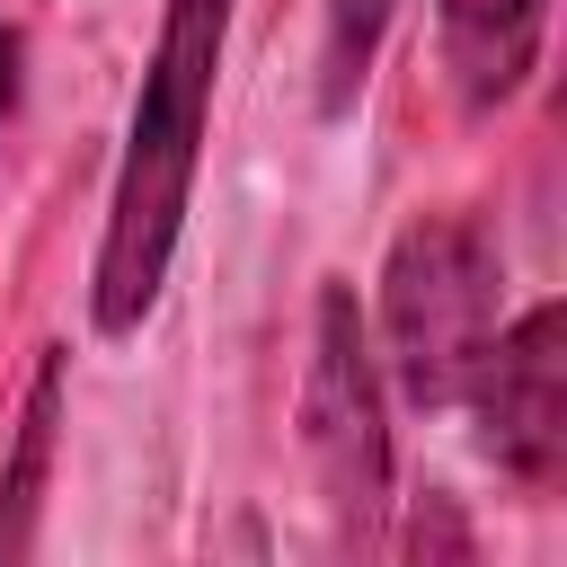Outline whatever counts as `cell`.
<instances>
[{"mask_svg":"<svg viewBox=\"0 0 567 567\" xmlns=\"http://www.w3.org/2000/svg\"><path fill=\"white\" fill-rule=\"evenodd\" d=\"M558 301H532L514 328H496L478 381L461 408H478V443L523 487H549L567 461V354H558Z\"/></svg>","mask_w":567,"mask_h":567,"instance_id":"277c9868","label":"cell"},{"mask_svg":"<svg viewBox=\"0 0 567 567\" xmlns=\"http://www.w3.org/2000/svg\"><path fill=\"white\" fill-rule=\"evenodd\" d=\"M408 549H416V558H425V549H452V558H461V549H470V540H461V523H452V514H443V505H434V523H425V514H416V532H408Z\"/></svg>","mask_w":567,"mask_h":567,"instance_id":"ba28073f","label":"cell"},{"mask_svg":"<svg viewBox=\"0 0 567 567\" xmlns=\"http://www.w3.org/2000/svg\"><path fill=\"white\" fill-rule=\"evenodd\" d=\"M221 35H230V0H168V18H159V53H151L133 124H124V168H115L106 239H97V275H89V319L106 337H133L168 284L195 159H204L213 80H221Z\"/></svg>","mask_w":567,"mask_h":567,"instance_id":"6da1fadb","label":"cell"},{"mask_svg":"<svg viewBox=\"0 0 567 567\" xmlns=\"http://www.w3.org/2000/svg\"><path fill=\"white\" fill-rule=\"evenodd\" d=\"M9 97H18V35L0 27V115H9Z\"/></svg>","mask_w":567,"mask_h":567,"instance_id":"9c48e42d","label":"cell"},{"mask_svg":"<svg viewBox=\"0 0 567 567\" xmlns=\"http://www.w3.org/2000/svg\"><path fill=\"white\" fill-rule=\"evenodd\" d=\"M549 0H443V71L470 115L505 106L540 62Z\"/></svg>","mask_w":567,"mask_h":567,"instance_id":"5b68a950","label":"cell"},{"mask_svg":"<svg viewBox=\"0 0 567 567\" xmlns=\"http://www.w3.org/2000/svg\"><path fill=\"white\" fill-rule=\"evenodd\" d=\"M399 0H319V106L346 115L381 62V35H390Z\"/></svg>","mask_w":567,"mask_h":567,"instance_id":"52a82bcc","label":"cell"},{"mask_svg":"<svg viewBox=\"0 0 567 567\" xmlns=\"http://www.w3.org/2000/svg\"><path fill=\"white\" fill-rule=\"evenodd\" d=\"M53 425H62V354L35 363L27 416H18V452L0 470V567L35 549V505H44V470H53Z\"/></svg>","mask_w":567,"mask_h":567,"instance_id":"8992f818","label":"cell"},{"mask_svg":"<svg viewBox=\"0 0 567 567\" xmlns=\"http://www.w3.org/2000/svg\"><path fill=\"white\" fill-rule=\"evenodd\" d=\"M301 443L319 470L328 532L346 549H372L381 514H390V425H381V354L363 337L354 284H319L310 372H301Z\"/></svg>","mask_w":567,"mask_h":567,"instance_id":"3957f363","label":"cell"},{"mask_svg":"<svg viewBox=\"0 0 567 567\" xmlns=\"http://www.w3.org/2000/svg\"><path fill=\"white\" fill-rule=\"evenodd\" d=\"M505 257L470 213H425L381 266V363L416 408H461L496 346Z\"/></svg>","mask_w":567,"mask_h":567,"instance_id":"7a4b0ae2","label":"cell"}]
</instances>
